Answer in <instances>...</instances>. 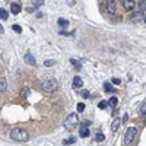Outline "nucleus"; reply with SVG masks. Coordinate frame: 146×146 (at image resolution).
<instances>
[{
	"instance_id": "f257e3e1",
	"label": "nucleus",
	"mask_w": 146,
	"mask_h": 146,
	"mask_svg": "<svg viewBox=\"0 0 146 146\" xmlns=\"http://www.w3.org/2000/svg\"><path fill=\"white\" fill-rule=\"evenodd\" d=\"M10 137L13 139L15 142H27L29 139V133L25 129L16 127V129H13L10 131Z\"/></svg>"
},
{
	"instance_id": "f03ea898",
	"label": "nucleus",
	"mask_w": 146,
	"mask_h": 146,
	"mask_svg": "<svg viewBox=\"0 0 146 146\" xmlns=\"http://www.w3.org/2000/svg\"><path fill=\"white\" fill-rule=\"evenodd\" d=\"M57 88H58V83L53 78L44 80V83H42V91L44 92H54V91H57Z\"/></svg>"
},
{
	"instance_id": "7ed1b4c3",
	"label": "nucleus",
	"mask_w": 146,
	"mask_h": 146,
	"mask_svg": "<svg viewBox=\"0 0 146 146\" xmlns=\"http://www.w3.org/2000/svg\"><path fill=\"white\" fill-rule=\"evenodd\" d=\"M136 135H137V129L136 127H129L127 131H126V136H124V145H127V146L131 145V142L135 140Z\"/></svg>"
},
{
	"instance_id": "20e7f679",
	"label": "nucleus",
	"mask_w": 146,
	"mask_h": 146,
	"mask_svg": "<svg viewBox=\"0 0 146 146\" xmlns=\"http://www.w3.org/2000/svg\"><path fill=\"white\" fill-rule=\"evenodd\" d=\"M79 123V117H78V114H69L67 115V118L64 120V127L66 129H73L76 124Z\"/></svg>"
},
{
	"instance_id": "39448f33",
	"label": "nucleus",
	"mask_w": 146,
	"mask_h": 146,
	"mask_svg": "<svg viewBox=\"0 0 146 146\" xmlns=\"http://www.w3.org/2000/svg\"><path fill=\"white\" fill-rule=\"evenodd\" d=\"M130 21L131 22H145V12H135L130 15Z\"/></svg>"
},
{
	"instance_id": "423d86ee",
	"label": "nucleus",
	"mask_w": 146,
	"mask_h": 146,
	"mask_svg": "<svg viewBox=\"0 0 146 146\" xmlns=\"http://www.w3.org/2000/svg\"><path fill=\"white\" fill-rule=\"evenodd\" d=\"M107 10H108V13H111V15L115 13V10H117L115 0H107Z\"/></svg>"
},
{
	"instance_id": "0eeeda50",
	"label": "nucleus",
	"mask_w": 146,
	"mask_h": 146,
	"mask_svg": "<svg viewBox=\"0 0 146 146\" xmlns=\"http://www.w3.org/2000/svg\"><path fill=\"white\" fill-rule=\"evenodd\" d=\"M121 5H123V7L126 10H131L135 7V2H133V0H121Z\"/></svg>"
},
{
	"instance_id": "6e6552de",
	"label": "nucleus",
	"mask_w": 146,
	"mask_h": 146,
	"mask_svg": "<svg viewBox=\"0 0 146 146\" xmlns=\"http://www.w3.org/2000/svg\"><path fill=\"white\" fill-rule=\"evenodd\" d=\"M25 62H27L28 64H31V66H35V64H36L35 58H34V56H32L31 53H27V54H25Z\"/></svg>"
},
{
	"instance_id": "1a4fd4ad",
	"label": "nucleus",
	"mask_w": 146,
	"mask_h": 146,
	"mask_svg": "<svg viewBox=\"0 0 146 146\" xmlns=\"http://www.w3.org/2000/svg\"><path fill=\"white\" fill-rule=\"evenodd\" d=\"M120 124H121V120H120V118H114V121L111 123V131H113V133H115V131L118 130Z\"/></svg>"
},
{
	"instance_id": "9d476101",
	"label": "nucleus",
	"mask_w": 146,
	"mask_h": 146,
	"mask_svg": "<svg viewBox=\"0 0 146 146\" xmlns=\"http://www.w3.org/2000/svg\"><path fill=\"white\" fill-rule=\"evenodd\" d=\"M10 12L13 15H18L19 12H21V5H18V3H12L10 5Z\"/></svg>"
},
{
	"instance_id": "9b49d317",
	"label": "nucleus",
	"mask_w": 146,
	"mask_h": 146,
	"mask_svg": "<svg viewBox=\"0 0 146 146\" xmlns=\"http://www.w3.org/2000/svg\"><path fill=\"white\" fill-rule=\"evenodd\" d=\"M82 85H83V80L79 76L73 78V88H82Z\"/></svg>"
},
{
	"instance_id": "f8f14e48",
	"label": "nucleus",
	"mask_w": 146,
	"mask_h": 146,
	"mask_svg": "<svg viewBox=\"0 0 146 146\" xmlns=\"http://www.w3.org/2000/svg\"><path fill=\"white\" fill-rule=\"evenodd\" d=\"M79 135H80V137H88L91 133H89V129L88 127H85V126H82V129H80V131H79Z\"/></svg>"
},
{
	"instance_id": "ddd939ff",
	"label": "nucleus",
	"mask_w": 146,
	"mask_h": 146,
	"mask_svg": "<svg viewBox=\"0 0 146 146\" xmlns=\"http://www.w3.org/2000/svg\"><path fill=\"white\" fill-rule=\"evenodd\" d=\"M7 89V80L5 78H0V92H3Z\"/></svg>"
},
{
	"instance_id": "4468645a",
	"label": "nucleus",
	"mask_w": 146,
	"mask_h": 146,
	"mask_svg": "<svg viewBox=\"0 0 146 146\" xmlns=\"http://www.w3.org/2000/svg\"><path fill=\"white\" fill-rule=\"evenodd\" d=\"M70 63H72V66H75L76 70H80V69H82L80 62H78V60H75V58H70Z\"/></svg>"
},
{
	"instance_id": "2eb2a0df",
	"label": "nucleus",
	"mask_w": 146,
	"mask_h": 146,
	"mask_svg": "<svg viewBox=\"0 0 146 146\" xmlns=\"http://www.w3.org/2000/svg\"><path fill=\"white\" fill-rule=\"evenodd\" d=\"M104 89H105V92H114L113 83H108V82H105V83H104Z\"/></svg>"
},
{
	"instance_id": "dca6fc26",
	"label": "nucleus",
	"mask_w": 146,
	"mask_h": 146,
	"mask_svg": "<svg viewBox=\"0 0 146 146\" xmlns=\"http://www.w3.org/2000/svg\"><path fill=\"white\" fill-rule=\"evenodd\" d=\"M7 18H9V13H7V10H6V9H0V19L6 21Z\"/></svg>"
},
{
	"instance_id": "f3484780",
	"label": "nucleus",
	"mask_w": 146,
	"mask_h": 146,
	"mask_svg": "<svg viewBox=\"0 0 146 146\" xmlns=\"http://www.w3.org/2000/svg\"><path fill=\"white\" fill-rule=\"evenodd\" d=\"M58 25L62 27V28H66V27L69 25V21H67V19H63V18H60V19H58Z\"/></svg>"
},
{
	"instance_id": "a211bd4d",
	"label": "nucleus",
	"mask_w": 146,
	"mask_h": 146,
	"mask_svg": "<svg viewBox=\"0 0 146 146\" xmlns=\"http://www.w3.org/2000/svg\"><path fill=\"white\" fill-rule=\"evenodd\" d=\"M104 139H105V136L102 135L101 131H98V133L95 135V140H96V142H104Z\"/></svg>"
},
{
	"instance_id": "6ab92c4d",
	"label": "nucleus",
	"mask_w": 146,
	"mask_h": 146,
	"mask_svg": "<svg viewBox=\"0 0 146 146\" xmlns=\"http://www.w3.org/2000/svg\"><path fill=\"white\" fill-rule=\"evenodd\" d=\"M110 105H111V107H115L117 105V102H118V100L115 98V96H113V98H110V101H107Z\"/></svg>"
},
{
	"instance_id": "aec40b11",
	"label": "nucleus",
	"mask_w": 146,
	"mask_h": 146,
	"mask_svg": "<svg viewBox=\"0 0 146 146\" xmlns=\"http://www.w3.org/2000/svg\"><path fill=\"white\" fill-rule=\"evenodd\" d=\"M76 142V137H69V139H64L63 143L64 145H72V143H75Z\"/></svg>"
},
{
	"instance_id": "412c9836",
	"label": "nucleus",
	"mask_w": 146,
	"mask_h": 146,
	"mask_svg": "<svg viewBox=\"0 0 146 146\" xmlns=\"http://www.w3.org/2000/svg\"><path fill=\"white\" fill-rule=\"evenodd\" d=\"M139 7L142 9L140 12H145V7H146V0H140V2H139Z\"/></svg>"
},
{
	"instance_id": "4be33fe9",
	"label": "nucleus",
	"mask_w": 146,
	"mask_h": 146,
	"mask_svg": "<svg viewBox=\"0 0 146 146\" xmlns=\"http://www.w3.org/2000/svg\"><path fill=\"white\" fill-rule=\"evenodd\" d=\"M12 29H13L15 32H18V34H21V32H22V28H21L19 25H13V27H12Z\"/></svg>"
},
{
	"instance_id": "5701e85b",
	"label": "nucleus",
	"mask_w": 146,
	"mask_h": 146,
	"mask_svg": "<svg viewBox=\"0 0 146 146\" xmlns=\"http://www.w3.org/2000/svg\"><path fill=\"white\" fill-rule=\"evenodd\" d=\"M54 63H56L54 60H45V62H44V66H47V67H48V66H53Z\"/></svg>"
},
{
	"instance_id": "b1692460",
	"label": "nucleus",
	"mask_w": 146,
	"mask_h": 146,
	"mask_svg": "<svg viewBox=\"0 0 146 146\" xmlns=\"http://www.w3.org/2000/svg\"><path fill=\"white\" fill-rule=\"evenodd\" d=\"M107 105H108V102H107V101H101V102L98 104V107H100L101 110H104V108H107Z\"/></svg>"
},
{
	"instance_id": "393cba45",
	"label": "nucleus",
	"mask_w": 146,
	"mask_h": 146,
	"mask_svg": "<svg viewBox=\"0 0 146 146\" xmlns=\"http://www.w3.org/2000/svg\"><path fill=\"white\" fill-rule=\"evenodd\" d=\"M22 95H23V96H28V95H29V89H28V88H23V89H22Z\"/></svg>"
},
{
	"instance_id": "a878e982",
	"label": "nucleus",
	"mask_w": 146,
	"mask_h": 146,
	"mask_svg": "<svg viewBox=\"0 0 146 146\" xmlns=\"http://www.w3.org/2000/svg\"><path fill=\"white\" fill-rule=\"evenodd\" d=\"M121 83V79L118 78H113V85H120Z\"/></svg>"
},
{
	"instance_id": "bb28decb",
	"label": "nucleus",
	"mask_w": 146,
	"mask_h": 146,
	"mask_svg": "<svg viewBox=\"0 0 146 146\" xmlns=\"http://www.w3.org/2000/svg\"><path fill=\"white\" fill-rule=\"evenodd\" d=\"M83 110H85V104H78V111H79V113H82Z\"/></svg>"
},
{
	"instance_id": "cd10ccee",
	"label": "nucleus",
	"mask_w": 146,
	"mask_h": 146,
	"mask_svg": "<svg viewBox=\"0 0 146 146\" xmlns=\"http://www.w3.org/2000/svg\"><path fill=\"white\" fill-rule=\"evenodd\" d=\"M140 111H142V114L145 115V113H146V105H145V102H143V105H142V108H140Z\"/></svg>"
},
{
	"instance_id": "c85d7f7f",
	"label": "nucleus",
	"mask_w": 146,
	"mask_h": 146,
	"mask_svg": "<svg viewBox=\"0 0 146 146\" xmlns=\"http://www.w3.org/2000/svg\"><path fill=\"white\" fill-rule=\"evenodd\" d=\"M82 96H83V98H88V96H89V92H88V91H83V92H82Z\"/></svg>"
},
{
	"instance_id": "c756f323",
	"label": "nucleus",
	"mask_w": 146,
	"mask_h": 146,
	"mask_svg": "<svg viewBox=\"0 0 146 146\" xmlns=\"http://www.w3.org/2000/svg\"><path fill=\"white\" fill-rule=\"evenodd\" d=\"M60 34H62V35H73V32H67V31H62Z\"/></svg>"
},
{
	"instance_id": "7c9ffc66",
	"label": "nucleus",
	"mask_w": 146,
	"mask_h": 146,
	"mask_svg": "<svg viewBox=\"0 0 146 146\" xmlns=\"http://www.w3.org/2000/svg\"><path fill=\"white\" fill-rule=\"evenodd\" d=\"M127 118H129V115H127V114H124V117H123V121H121V123H126V121H127Z\"/></svg>"
},
{
	"instance_id": "2f4dec72",
	"label": "nucleus",
	"mask_w": 146,
	"mask_h": 146,
	"mask_svg": "<svg viewBox=\"0 0 146 146\" xmlns=\"http://www.w3.org/2000/svg\"><path fill=\"white\" fill-rule=\"evenodd\" d=\"M3 32H5V29H3V25L0 23V34H3Z\"/></svg>"
}]
</instances>
